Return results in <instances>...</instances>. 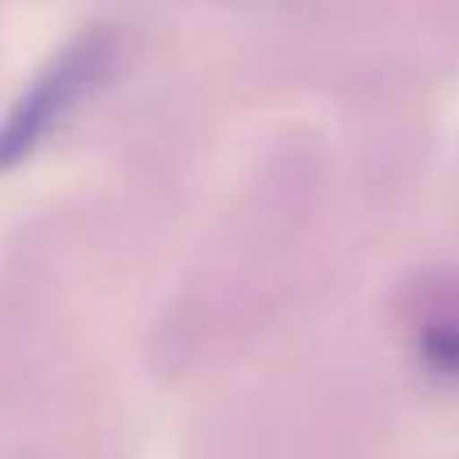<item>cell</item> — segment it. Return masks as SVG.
<instances>
[{
	"mask_svg": "<svg viewBox=\"0 0 459 459\" xmlns=\"http://www.w3.org/2000/svg\"><path fill=\"white\" fill-rule=\"evenodd\" d=\"M108 59H113V37L86 32L19 95V104L5 113V122H0V171L23 162L59 126V117L108 73Z\"/></svg>",
	"mask_w": 459,
	"mask_h": 459,
	"instance_id": "obj_1",
	"label": "cell"
}]
</instances>
